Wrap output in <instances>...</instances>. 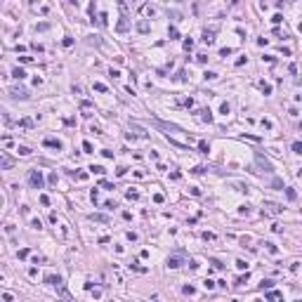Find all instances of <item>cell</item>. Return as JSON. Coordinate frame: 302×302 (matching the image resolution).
<instances>
[{
    "label": "cell",
    "mask_w": 302,
    "mask_h": 302,
    "mask_svg": "<svg viewBox=\"0 0 302 302\" xmlns=\"http://www.w3.org/2000/svg\"><path fill=\"white\" fill-rule=\"evenodd\" d=\"M45 281H47V283H50V286H57V288H59V286H62V276H55V274H50V276H47V279H45Z\"/></svg>",
    "instance_id": "52a82bcc"
},
{
    "label": "cell",
    "mask_w": 302,
    "mask_h": 302,
    "mask_svg": "<svg viewBox=\"0 0 302 302\" xmlns=\"http://www.w3.org/2000/svg\"><path fill=\"white\" fill-rule=\"evenodd\" d=\"M132 130H135V132H137V135H139V137H147V132H144V130H142V128H139V125H132Z\"/></svg>",
    "instance_id": "2e32d148"
},
{
    "label": "cell",
    "mask_w": 302,
    "mask_h": 302,
    "mask_svg": "<svg viewBox=\"0 0 302 302\" xmlns=\"http://www.w3.org/2000/svg\"><path fill=\"white\" fill-rule=\"evenodd\" d=\"M293 151H295V153H302V144H300V142H295V144H293Z\"/></svg>",
    "instance_id": "44dd1931"
},
{
    "label": "cell",
    "mask_w": 302,
    "mask_h": 302,
    "mask_svg": "<svg viewBox=\"0 0 302 302\" xmlns=\"http://www.w3.org/2000/svg\"><path fill=\"white\" fill-rule=\"evenodd\" d=\"M12 97H21V99H24V97H28V95H26V90H17V87H14V90H12Z\"/></svg>",
    "instance_id": "30bf717a"
},
{
    "label": "cell",
    "mask_w": 302,
    "mask_h": 302,
    "mask_svg": "<svg viewBox=\"0 0 302 302\" xmlns=\"http://www.w3.org/2000/svg\"><path fill=\"white\" fill-rule=\"evenodd\" d=\"M90 170H92V172H97V175H104V172H106V170H104V168H102V165H92V168H90Z\"/></svg>",
    "instance_id": "5bb4252c"
},
{
    "label": "cell",
    "mask_w": 302,
    "mask_h": 302,
    "mask_svg": "<svg viewBox=\"0 0 302 302\" xmlns=\"http://www.w3.org/2000/svg\"><path fill=\"white\" fill-rule=\"evenodd\" d=\"M168 267H170V269H177V267H182V257H180V255H172V257H168Z\"/></svg>",
    "instance_id": "3957f363"
},
{
    "label": "cell",
    "mask_w": 302,
    "mask_h": 302,
    "mask_svg": "<svg viewBox=\"0 0 302 302\" xmlns=\"http://www.w3.org/2000/svg\"><path fill=\"white\" fill-rule=\"evenodd\" d=\"M45 147H50V149H57V151H59V149H62V142H59V139H52V137H47V139H45Z\"/></svg>",
    "instance_id": "5b68a950"
},
{
    "label": "cell",
    "mask_w": 302,
    "mask_h": 302,
    "mask_svg": "<svg viewBox=\"0 0 302 302\" xmlns=\"http://www.w3.org/2000/svg\"><path fill=\"white\" fill-rule=\"evenodd\" d=\"M272 286H274L272 279H264V281H262V288H272Z\"/></svg>",
    "instance_id": "e0dca14e"
},
{
    "label": "cell",
    "mask_w": 302,
    "mask_h": 302,
    "mask_svg": "<svg viewBox=\"0 0 302 302\" xmlns=\"http://www.w3.org/2000/svg\"><path fill=\"white\" fill-rule=\"evenodd\" d=\"M14 165V161L12 158H7V156H0V170H10Z\"/></svg>",
    "instance_id": "277c9868"
},
{
    "label": "cell",
    "mask_w": 302,
    "mask_h": 302,
    "mask_svg": "<svg viewBox=\"0 0 302 302\" xmlns=\"http://www.w3.org/2000/svg\"><path fill=\"white\" fill-rule=\"evenodd\" d=\"M95 90H97V92H106V85H102V83H95Z\"/></svg>",
    "instance_id": "d6986e66"
},
{
    "label": "cell",
    "mask_w": 302,
    "mask_h": 302,
    "mask_svg": "<svg viewBox=\"0 0 302 302\" xmlns=\"http://www.w3.org/2000/svg\"><path fill=\"white\" fill-rule=\"evenodd\" d=\"M118 31H120V33H123V31H128V21H125V19L118 21Z\"/></svg>",
    "instance_id": "9a60e30c"
},
{
    "label": "cell",
    "mask_w": 302,
    "mask_h": 302,
    "mask_svg": "<svg viewBox=\"0 0 302 302\" xmlns=\"http://www.w3.org/2000/svg\"><path fill=\"white\" fill-rule=\"evenodd\" d=\"M201 113H203V120H208V123H210V120H212V116H210V111H208V109H203V111H201Z\"/></svg>",
    "instance_id": "ac0fdd59"
},
{
    "label": "cell",
    "mask_w": 302,
    "mask_h": 302,
    "mask_svg": "<svg viewBox=\"0 0 302 302\" xmlns=\"http://www.w3.org/2000/svg\"><path fill=\"white\" fill-rule=\"evenodd\" d=\"M205 288H208V290H212V288H215V281H210V279H205Z\"/></svg>",
    "instance_id": "cb8c5ba5"
},
{
    "label": "cell",
    "mask_w": 302,
    "mask_h": 302,
    "mask_svg": "<svg viewBox=\"0 0 302 302\" xmlns=\"http://www.w3.org/2000/svg\"><path fill=\"white\" fill-rule=\"evenodd\" d=\"M203 43H205V45H212V43H215V31H203Z\"/></svg>",
    "instance_id": "8992f818"
},
{
    "label": "cell",
    "mask_w": 302,
    "mask_h": 302,
    "mask_svg": "<svg viewBox=\"0 0 302 302\" xmlns=\"http://www.w3.org/2000/svg\"><path fill=\"white\" fill-rule=\"evenodd\" d=\"M264 248H267V250H269V253H276V245H274L272 241H264Z\"/></svg>",
    "instance_id": "7c38bea8"
},
{
    "label": "cell",
    "mask_w": 302,
    "mask_h": 302,
    "mask_svg": "<svg viewBox=\"0 0 302 302\" xmlns=\"http://www.w3.org/2000/svg\"><path fill=\"white\" fill-rule=\"evenodd\" d=\"M28 182H31L35 189H43V184H45V180H43V172H40V170H31V175H28Z\"/></svg>",
    "instance_id": "6da1fadb"
},
{
    "label": "cell",
    "mask_w": 302,
    "mask_h": 302,
    "mask_svg": "<svg viewBox=\"0 0 302 302\" xmlns=\"http://www.w3.org/2000/svg\"><path fill=\"white\" fill-rule=\"evenodd\" d=\"M286 196H288V201H295V191H293V189H286Z\"/></svg>",
    "instance_id": "ffe728a7"
},
{
    "label": "cell",
    "mask_w": 302,
    "mask_h": 302,
    "mask_svg": "<svg viewBox=\"0 0 302 302\" xmlns=\"http://www.w3.org/2000/svg\"><path fill=\"white\" fill-rule=\"evenodd\" d=\"M12 76H14L17 80H21V78H24L26 73H24V68H14V71H12Z\"/></svg>",
    "instance_id": "ba28073f"
},
{
    "label": "cell",
    "mask_w": 302,
    "mask_h": 302,
    "mask_svg": "<svg viewBox=\"0 0 302 302\" xmlns=\"http://www.w3.org/2000/svg\"><path fill=\"white\" fill-rule=\"evenodd\" d=\"M272 187H274V189H281L283 182H281V180H272Z\"/></svg>",
    "instance_id": "603a6c76"
},
{
    "label": "cell",
    "mask_w": 302,
    "mask_h": 302,
    "mask_svg": "<svg viewBox=\"0 0 302 302\" xmlns=\"http://www.w3.org/2000/svg\"><path fill=\"white\" fill-rule=\"evenodd\" d=\"M255 163L262 168V172H274V168H272V163L267 161V158H264L262 153H255Z\"/></svg>",
    "instance_id": "7a4b0ae2"
},
{
    "label": "cell",
    "mask_w": 302,
    "mask_h": 302,
    "mask_svg": "<svg viewBox=\"0 0 302 302\" xmlns=\"http://www.w3.org/2000/svg\"><path fill=\"white\" fill-rule=\"evenodd\" d=\"M137 31H139V33H147V31H149V24H147V21H139V24H137Z\"/></svg>",
    "instance_id": "9c48e42d"
},
{
    "label": "cell",
    "mask_w": 302,
    "mask_h": 302,
    "mask_svg": "<svg viewBox=\"0 0 302 302\" xmlns=\"http://www.w3.org/2000/svg\"><path fill=\"white\" fill-rule=\"evenodd\" d=\"M19 153H21V156H28L31 149H28V147H19Z\"/></svg>",
    "instance_id": "7402d4cb"
},
{
    "label": "cell",
    "mask_w": 302,
    "mask_h": 302,
    "mask_svg": "<svg viewBox=\"0 0 302 302\" xmlns=\"http://www.w3.org/2000/svg\"><path fill=\"white\" fill-rule=\"evenodd\" d=\"M92 220H95V222H109V217H106V215H92Z\"/></svg>",
    "instance_id": "4fadbf2b"
},
{
    "label": "cell",
    "mask_w": 302,
    "mask_h": 302,
    "mask_svg": "<svg viewBox=\"0 0 302 302\" xmlns=\"http://www.w3.org/2000/svg\"><path fill=\"white\" fill-rule=\"evenodd\" d=\"M203 78H205V80H215V78H217V73H215V71H205V73H203Z\"/></svg>",
    "instance_id": "8fae6325"
}]
</instances>
